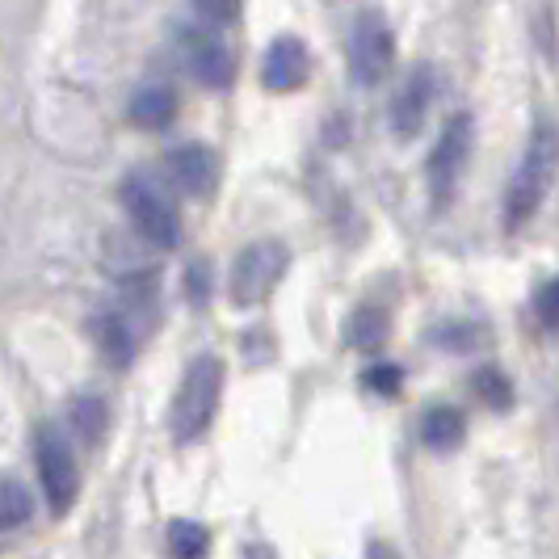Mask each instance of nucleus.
Listing matches in <instances>:
<instances>
[{
    "label": "nucleus",
    "mask_w": 559,
    "mask_h": 559,
    "mask_svg": "<svg viewBox=\"0 0 559 559\" xmlns=\"http://www.w3.org/2000/svg\"><path fill=\"white\" fill-rule=\"evenodd\" d=\"M34 459H38V476H43V492H47L51 513L56 518L72 513V504L81 501V467H76V454L56 425L34 429Z\"/></svg>",
    "instance_id": "20e7f679"
},
{
    "label": "nucleus",
    "mask_w": 559,
    "mask_h": 559,
    "mask_svg": "<svg viewBox=\"0 0 559 559\" xmlns=\"http://www.w3.org/2000/svg\"><path fill=\"white\" fill-rule=\"evenodd\" d=\"M173 118H177V93L168 84H143L131 97V122L140 131H165Z\"/></svg>",
    "instance_id": "f8f14e48"
},
{
    "label": "nucleus",
    "mask_w": 559,
    "mask_h": 559,
    "mask_svg": "<svg viewBox=\"0 0 559 559\" xmlns=\"http://www.w3.org/2000/svg\"><path fill=\"white\" fill-rule=\"evenodd\" d=\"M168 556L173 559H206L211 556V531L202 522L177 518L168 522Z\"/></svg>",
    "instance_id": "dca6fc26"
},
{
    "label": "nucleus",
    "mask_w": 559,
    "mask_h": 559,
    "mask_svg": "<svg viewBox=\"0 0 559 559\" xmlns=\"http://www.w3.org/2000/svg\"><path fill=\"white\" fill-rule=\"evenodd\" d=\"M219 400H224V362H219L215 354H202V358L190 362L181 388H177V400H173V417H168L173 442H177V447L202 442L206 429L215 425Z\"/></svg>",
    "instance_id": "f257e3e1"
},
{
    "label": "nucleus",
    "mask_w": 559,
    "mask_h": 559,
    "mask_svg": "<svg viewBox=\"0 0 559 559\" xmlns=\"http://www.w3.org/2000/svg\"><path fill=\"white\" fill-rule=\"evenodd\" d=\"M68 425H72V433L81 438V442H102L106 438V425H110V408H106V400L102 395H76L72 400V413H68Z\"/></svg>",
    "instance_id": "2eb2a0df"
},
{
    "label": "nucleus",
    "mask_w": 559,
    "mask_h": 559,
    "mask_svg": "<svg viewBox=\"0 0 559 559\" xmlns=\"http://www.w3.org/2000/svg\"><path fill=\"white\" fill-rule=\"evenodd\" d=\"M122 206L131 215V224L152 249H177L181 245V211L177 198L168 194L165 186L152 173H131L122 177Z\"/></svg>",
    "instance_id": "f03ea898"
},
{
    "label": "nucleus",
    "mask_w": 559,
    "mask_h": 559,
    "mask_svg": "<svg viewBox=\"0 0 559 559\" xmlns=\"http://www.w3.org/2000/svg\"><path fill=\"white\" fill-rule=\"evenodd\" d=\"M534 311H538V324H543L547 333H556L559 329V282H543V286H538Z\"/></svg>",
    "instance_id": "4be33fe9"
},
{
    "label": "nucleus",
    "mask_w": 559,
    "mask_h": 559,
    "mask_svg": "<svg viewBox=\"0 0 559 559\" xmlns=\"http://www.w3.org/2000/svg\"><path fill=\"white\" fill-rule=\"evenodd\" d=\"M29 513H34V501H29L26 484L0 479V531H22Z\"/></svg>",
    "instance_id": "a211bd4d"
},
{
    "label": "nucleus",
    "mask_w": 559,
    "mask_h": 559,
    "mask_svg": "<svg viewBox=\"0 0 559 559\" xmlns=\"http://www.w3.org/2000/svg\"><path fill=\"white\" fill-rule=\"evenodd\" d=\"M194 9L211 26H231L240 17V0H194Z\"/></svg>",
    "instance_id": "5701e85b"
},
{
    "label": "nucleus",
    "mask_w": 559,
    "mask_h": 559,
    "mask_svg": "<svg viewBox=\"0 0 559 559\" xmlns=\"http://www.w3.org/2000/svg\"><path fill=\"white\" fill-rule=\"evenodd\" d=\"M311 76V56L308 47H304V38H295V34H282L270 43V51L261 59V81L270 93H295V88H304Z\"/></svg>",
    "instance_id": "9d476101"
},
{
    "label": "nucleus",
    "mask_w": 559,
    "mask_h": 559,
    "mask_svg": "<svg viewBox=\"0 0 559 559\" xmlns=\"http://www.w3.org/2000/svg\"><path fill=\"white\" fill-rule=\"evenodd\" d=\"M186 299H190L194 308H206V299H211V261L198 257L194 265L186 270Z\"/></svg>",
    "instance_id": "412c9836"
},
{
    "label": "nucleus",
    "mask_w": 559,
    "mask_h": 559,
    "mask_svg": "<svg viewBox=\"0 0 559 559\" xmlns=\"http://www.w3.org/2000/svg\"><path fill=\"white\" fill-rule=\"evenodd\" d=\"M383 341H388V311L383 308L354 311V320H349V345L362 349V354H374Z\"/></svg>",
    "instance_id": "f3484780"
},
{
    "label": "nucleus",
    "mask_w": 559,
    "mask_h": 559,
    "mask_svg": "<svg viewBox=\"0 0 559 559\" xmlns=\"http://www.w3.org/2000/svg\"><path fill=\"white\" fill-rule=\"evenodd\" d=\"M472 388H476L479 400H484L488 408H497V413H509V408H513V383H509V374H504V370H497V366H484V370H476Z\"/></svg>",
    "instance_id": "6ab92c4d"
},
{
    "label": "nucleus",
    "mask_w": 559,
    "mask_h": 559,
    "mask_svg": "<svg viewBox=\"0 0 559 559\" xmlns=\"http://www.w3.org/2000/svg\"><path fill=\"white\" fill-rule=\"evenodd\" d=\"M88 333L97 336V345H102V354L110 358V366L131 362V354H135V333H131V320H127L122 311H102V316L88 324Z\"/></svg>",
    "instance_id": "ddd939ff"
},
{
    "label": "nucleus",
    "mask_w": 559,
    "mask_h": 559,
    "mask_svg": "<svg viewBox=\"0 0 559 559\" xmlns=\"http://www.w3.org/2000/svg\"><path fill=\"white\" fill-rule=\"evenodd\" d=\"M181 59H186V72L206 88H227L236 76V59L211 29H186L181 34Z\"/></svg>",
    "instance_id": "6e6552de"
},
{
    "label": "nucleus",
    "mask_w": 559,
    "mask_h": 559,
    "mask_svg": "<svg viewBox=\"0 0 559 559\" xmlns=\"http://www.w3.org/2000/svg\"><path fill=\"white\" fill-rule=\"evenodd\" d=\"M463 433H467V420H463V413L454 404H438L420 420V438H425L429 450H454L463 442Z\"/></svg>",
    "instance_id": "4468645a"
},
{
    "label": "nucleus",
    "mask_w": 559,
    "mask_h": 559,
    "mask_svg": "<svg viewBox=\"0 0 559 559\" xmlns=\"http://www.w3.org/2000/svg\"><path fill=\"white\" fill-rule=\"evenodd\" d=\"M429 106H433V68L420 63V68L408 72V81H404V88L395 93V102H392V135L395 140H413V135H420V127H425V118H429Z\"/></svg>",
    "instance_id": "9b49d317"
},
{
    "label": "nucleus",
    "mask_w": 559,
    "mask_h": 559,
    "mask_svg": "<svg viewBox=\"0 0 559 559\" xmlns=\"http://www.w3.org/2000/svg\"><path fill=\"white\" fill-rule=\"evenodd\" d=\"M290 265V252L282 240H252L249 249L236 257V270H231V299L240 308H252L261 299H270V290L282 282Z\"/></svg>",
    "instance_id": "423d86ee"
},
{
    "label": "nucleus",
    "mask_w": 559,
    "mask_h": 559,
    "mask_svg": "<svg viewBox=\"0 0 559 559\" xmlns=\"http://www.w3.org/2000/svg\"><path fill=\"white\" fill-rule=\"evenodd\" d=\"M467 156H472V114H450L442 135H438V147L429 156V190H433V206H447L454 198V186L467 168Z\"/></svg>",
    "instance_id": "0eeeda50"
},
{
    "label": "nucleus",
    "mask_w": 559,
    "mask_h": 559,
    "mask_svg": "<svg viewBox=\"0 0 559 559\" xmlns=\"http://www.w3.org/2000/svg\"><path fill=\"white\" fill-rule=\"evenodd\" d=\"M362 379H366V388L379 395H400V388H404V370L395 362H374Z\"/></svg>",
    "instance_id": "aec40b11"
},
{
    "label": "nucleus",
    "mask_w": 559,
    "mask_h": 559,
    "mask_svg": "<svg viewBox=\"0 0 559 559\" xmlns=\"http://www.w3.org/2000/svg\"><path fill=\"white\" fill-rule=\"evenodd\" d=\"M168 181L186 198H211L219 186V156L206 143H181L168 152Z\"/></svg>",
    "instance_id": "1a4fd4ad"
},
{
    "label": "nucleus",
    "mask_w": 559,
    "mask_h": 559,
    "mask_svg": "<svg viewBox=\"0 0 559 559\" xmlns=\"http://www.w3.org/2000/svg\"><path fill=\"white\" fill-rule=\"evenodd\" d=\"M345 56H349V76H354V84L374 88V84L388 81L395 59V38H392V26L383 22V13H362L354 22Z\"/></svg>",
    "instance_id": "39448f33"
},
{
    "label": "nucleus",
    "mask_w": 559,
    "mask_h": 559,
    "mask_svg": "<svg viewBox=\"0 0 559 559\" xmlns=\"http://www.w3.org/2000/svg\"><path fill=\"white\" fill-rule=\"evenodd\" d=\"M551 165H556V135H551V127H543L531 147H526L518 173L509 177V194H504V224H509V231H518L522 224L534 219L538 202L551 186Z\"/></svg>",
    "instance_id": "7ed1b4c3"
}]
</instances>
